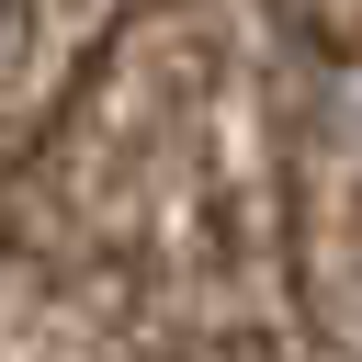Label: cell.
<instances>
[{
	"label": "cell",
	"instance_id": "6da1fadb",
	"mask_svg": "<svg viewBox=\"0 0 362 362\" xmlns=\"http://www.w3.org/2000/svg\"><path fill=\"white\" fill-rule=\"evenodd\" d=\"M0 11H11V0H0Z\"/></svg>",
	"mask_w": 362,
	"mask_h": 362
}]
</instances>
